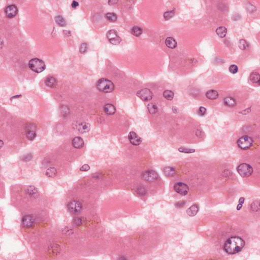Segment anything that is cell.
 Returning <instances> with one entry per match:
<instances>
[{"label": "cell", "mask_w": 260, "mask_h": 260, "mask_svg": "<svg viewBox=\"0 0 260 260\" xmlns=\"http://www.w3.org/2000/svg\"><path fill=\"white\" fill-rule=\"evenodd\" d=\"M57 174V171L55 168H49L46 171V175L48 177H54Z\"/></svg>", "instance_id": "27"}, {"label": "cell", "mask_w": 260, "mask_h": 260, "mask_svg": "<svg viewBox=\"0 0 260 260\" xmlns=\"http://www.w3.org/2000/svg\"><path fill=\"white\" fill-rule=\"evenodd\" d=\"M245 245L243 239L238 236H233L229 238L225 242L224 249L228 254L233 255L241 251Z\"/></svg>", "instance_id": "1"}, {"label": "cell", "mask_w": 260, "mask_h": 260, "mask_svg": "<svg viewBox=\"0 0 260 260\" xmlns=\"http://www.w3.org/2000/svg\"><path fill=\"white\" fill-rule=\"evenodd\" d=\"M68 207L69 211L72 214H78L82 210V205L81 203L78 201H72L68 204Z\"/></svg>", "instance_id": "8"}, {"label": "cell", "mask_w": 260, "mask_h": 260, "mask_svg": "<svg viewBox=\"0 0 260 260\" xmlns=\"http://www.w3.org/2000/svg\"><path fill=\"white\" fill-rule=\"evenodd\" d=\"M207 110L205 107H201L198 110V114L200 116H203L206 113Z\"/></svg>", "instance_id": "39"}, {"label": "cell", "mask_w": 260, "mask_h": 260, "mask_svg": "<svg viewBox=\"0 0 260 260\" xmlns=\"http://www.w3.org/2000/svg\"><path fill=\"white\" fill-rule=\"evenodd\" d=\"M128 138L130 142L134 145H139L141 143V138L134 132H131L129 133Z\"/></svg>", "instance_id": "14"}, {"label": "cell", "mask_w": 260, "mask_h": 260, "mask_svg": "<svg viewBox=\"0 0 260 260\" xmlns=\"http://www.w3.org/2000/svg\"><path fill=\"white\" fill-rule=\"evenodd\" d=\"M105 17L106 18L108 21L111 22H114L116 21L117 19V17L116 14L114 13H107L105 14Z\"/></svg>", "instance_id": "33"}, {"label": "cell", "mask_w": 260, "mask_h": 260, "mask_svg": "<svg viewBox=\"0 0 260 260\" xmlns=\"http://www.w3.org/2000/svg\"><path fill=\"white\" fill-rule=\"evenodd\" d=\"M88 44L86 43H84L81 44L80 47V49H79V51L81 52V54H84L88 50Z\"/></svg>", "instance_id": "36"}, {"label": "cell", "mask_w": 260, "mask_h": 260, "mask_svg": "<svg viewBox=\"0 0 260 260\" xmlns=\"http://www.w3.org/2000/svg\"><path fill=\"white\" fill-rule=\"evenodd\" d=\"M253 139L248 136H243L240 137L237 141V145L238 147L244 150L250 149L253 145Z\"/></svg>", "instance_id": "4"}, {"label": "cell", "mask_w": 260, "mask_h": 260, "mask_svg": "<svg viewBox=\"0 0 260 260\" xmlns=\"http://www.w3.org/2000/svg\"><path fill=\"white\" fill-rule=\"evenodd\" d=\"M72 145L76 149H81L84 146V140L81 137H75L72 141Z\"/></svg>", "instance_id": "15"}, {"label": "cell", "mask_w": 260, "mask_h": 260, "mask_svg": "<svg viewBox=\"0 0 260 260\" xmlns=\"http://www.w3.org/2000/svg\"><path fill=\"white\" fill-rule=\"evenodd\" d=\"M104 110L105 112L108 115H113L116 111L115 107L113 105L110 104L105 105L104 107Z\"/></svg>", "instance_id": "18"}, {"label": "cell", "mask_w": 260, "mask_h": 260, "mask_svg": "<svg viewBox=\"0 0 260 260\" xmlns=\"http://www.w3.org/2000/svg\"><path fill=\"white\" fill-rule=\"evenodd\" d=\"M1 148H2L3 147V142L2 140L1 141Z\"/></svg>", "instance_id": "45"}, {"label": "cell", "mask_w": 260, "mask_h": 260, "mask_svg": "<svg viewBox=\"0 0 260 260\" xmlns=\"http://www.w3.org/2000/svg\"><path fill=\"white\" fill-rule=\"evenodd\" d=\"M78 131L82 133L88 132L90 130V125L88 123H81L77 126Z\"/></svg>", "instance_id": "20"}, {"label": "cell", "mask_w": 260, "mask_h": 260, "mask_svg": "<svg viewBox=\"0 0 260 260\" xmlns=\"http://www.w3.org/2000/svg\"><path fill=\"white\" fill-rule=\"evenodd\" d=\"M163 96H164V97L166 99L171 101V100H172L173 99L174 94V93L172 91H170V90H167V91H165L164 92Z\"/></svg>", "instance_id": "32"}, {"label": "cell", "mask_w": 260, "mask_h": 260, "mask_svg": "<svg viewBox=\"0 0 260 260\" xmlns=\"http://www.w3.org/2000/svg\"><path fill=\"white\" fill-rule=\"evenodd\" d=\"M244 198L243 197L240 198V199L239 200V203H238V206L237 207V210H240V209H241L242 207V205L243 204L244 202Z\"/></svg>", "instance_id": "40"}, {"label": "cell", "mask_w": 260, "mask_h": 260, "mask_svg": "<svg viewBox=\"0 0 260 260\" xmlns=\"http://www.w3.org/2000/svg\"><path fill=\"white\" fill-rule=\"evenodd\" d=\"M251 210L253 211H257L259 210V201H255L251 205Z\"/></svg>", "instance_id": "35"}, {"label": "cell", "mask_w": 260, "mask_h": 260, "mask_svg": "<svg viewBox=\"0 0 260 260\" xmlns=\"http://www.w3.org/2000/svg\"><path fill=\"white\" fill-rule=\"evenodd\" d=\"M229 70L230 73L234 74L237 73V72H238V68L236 65H232L230 66V67L229 68Z\"/></svg>", "instance_id": "37"}, {"label": "cell", "mask_w": 260, "mask_h": 260, "mask_svg": "<svg viewBox=\"0 0 260 260\" xmlns=\"http://www.w3.org/2000/svg\"><path fill=\"white\" fill-rule=\"evenodd\" d=\"M21 223L23 227L29 228L32 227L35 224V219L31 216H26L22 218Z\"/></svg>", "instance_id": "13"}, {"label": "cell", "mask_w": 260, "mask_h": 260, "mask_svg": "<svg viewBox=\"0 0 260 260\" xmlns=\"http://www.w3.org/2000/svg\"><path fill=\"white\" fill-rule=\"evenodd\" d=\"M29 66L31 70L36 73H40L45 69V64L43 60L39 58H32L29 63Z\"/></svg>", "instance_id": "3"}, {"label": "cell", "mask_w": 260, "mask_h": 260, "mask_svg": "<svg viewBox=\"0 0 260 260\" xmlns=\"http://www.w3.org/2000/svg\"><path fill=\"white\" fill-rule=\"evenodd\" d=\"M206 97L209 100H216L218 97V93L215 90H210L207 92Z\"/></svg>", "instance_id": "23"}, {"label": "cell", "mask_w": 260, "mask_h": 260, "mask_svg": "<svg viewBox=\"0 0 260 260\" xmlns=\"http://www.w3.org/2000/svg\"><path fill=\"white\" fill-rule=\"evenodd\" d=\"M79 5V4L78 3L76 2V1H74L72 3V7L73 8H76L77 7H78Z\"/></svg>", "instance_id": "43"}, {"label": "cell", "mask_w": 260, "mask_h": 260, "mask_svg": "<svg viewBox=\"0 0 260 260\" xmlns=\"http://www.w3.org/2000/svg\"><path fill=\"white\" fill-rule=\"evenodd\" d=\"M96 86L99 91L104 93H110L114 90V85L113 82L106 78L99 79L97 82Z\"/></svg>", "instance_id": "2"}, {"label": "cell", "mask_w": 260, "mask_h": 260, "mask_svg": "<svg viewBox=\"0 0 260 260\" xmlns=\"http://www.w3.org/2000/svg\"><path fill=\"white\" fill-rule=\"evenodd\" d=\"M237 171L240 175L243 177L250 176L253 173V169L251 165L245 163L239 165L237 167Z\"/></svg>", "instance_id": "5"}, {"label": "cell", "mask_w": 260, "mask_h": 260, "mask_svg": "<svg viewBox=\"0 0 260 260\" xmlns=\"http://www.w3.org/2000/svg\"><path fill=\"white\" fill-rule=\"evenodd\" d=\"M147 109L149 110V113L155 114L158 112V108L157 105L153 103H149L147 105Z\"/></svg>", "instance_id": "26"}, {"label": "cell", "mask_w": 260, "mask_h": 260, "mask_svg": "<svg viewBox=\"0 0 260 260\" xmlns=\"http://www.w3.org/2000/svg\"><path fill=\"white\" fill-rule=\"evenodd\" d=\"M178 151L180 152L186 153H194L195 151V150H194V149H186V148H184V147H180V149H178Z\"/></svg>", "instance_id": "38"}, {"label": "cell", "mask_w": 260, "mask_h": 260, "mask_svg": "<svg viewBox=\"0 0 260 260\" xmlns=\"http://www.w3.org/2000/svg\"><path fill=\"white\" fill-rule=\"evenodd\" d=\"M163 172L166 176L171 177L174 176L175 171L174 168L171 167H166L163 169Z\"/></svg>", "instance_id": "25"}, {"label": "cell", "mask_w": 260, "mask_h": 260, "mask_svg": "<svg viewBox=\"0 0 260 260\" xmlns=\"http://www.w3.org/2000/svg\"><path fill=\"white\" fill-rule=\"evenodd\" d=\"M107 37L109 42L114 45H118L121 42V38L117 35L116 31L111 30L107 33Z\"/></svg>", "instance_id": "7"}, {"label": "cell", "mask_w": 260, "mask_h": 260, "mask_svg": "<svg viewBox=\"0 0 260 260\" xmlns=\"http://www.w3.org/2000/svg\"><path fill=\"white\" fill-rule=\"evenodd\" d=\"M238 46L241 50H246L249 48V44L245 40L241 39L238 42Z\"/></svg>", "instance_id": "31"}, {"label": "cell", "mask_w": 260, "mask_h": 260, "mask_svg": "<svg viewBox=\"0 0 260 260\" xmlns=\"http://www.w3.org/2000/svg\"><path fill=\"white\" fill-rule=\"evenodd\" d=\"M137 96L143 101L147 102L153 99V93L148 88H144L137 92Z\"/></svg>", "instance_id": "6"}, {"label": "cell", "mask_w": 260, "mask_h": 260, "mask_svg": "<svg viewBox=\"0 0 260 260\" xmlns=\"http://www.w3.org/2000/svg\"><path fill=\"white\" fill-rule=\"evenodd\" d=\"M174 190L176 192L182 196L187 195L189 192L188 186L183 182H177L175 184Z\"/></svg>", "instance_id": "9"}, {"label": "cell", "mask_w": 260, "mask_h": 260, "mask_svg": "<svg viewBox=\"0 0 260 260\" xmlns=\"http://www.w3.org/2000/svg\"><path fill=\"white\" fill-rule=\"evenodd\" d=\"M174 14H175L174 10H172L171 11L166 12L164 14V17L165 20L167 21L173 17L174 16Z\"/></svg>", "instance_id": "34"}, {"label": "cell", "mask_w": 260, "mask_h": 260, "mask_svg": "<svg viewBox=\"0 0 260 260\" xmlns=\"http://www.w3.org/2000/svg\"><path fill=\"white\" fill-rule=\"evenodd\" d=\"M18 12L17 7L15 5H9L5 9L6 15L9 18H13L16 16Z\"/></svg>", "instance_id": "12"}, {"label": "cell", "mask_w": 260, "mask_h": 260, "mask_svg": "<svg viewBox=\"0 0 260 260\" xmlns=\"http://www.w3.org/2000/svg\"><path fill=\"white\" fill-rule=\"evenodd\" d=\"M55 21L57 25L60 27H64L66 25V23L65 21V19L60 15L56 16L55 17Z\"/></svg>", "instance_id": "30"}, {"label": "cell", "mask_w": 260, "mask_h": 260, "mask_svg": "<svg viewBox=\"0 0 260 260\" xmlns=\"http://www.w3.org/2000/svg\"><path fill=\"white\" fill-rule=\"evenodd\" d=\"M32 155H31V154L27 155V156L25 157V158H24V159H25L24 160H27V161L30 160L31 159H32Z\"/></svg>", "instance_id": "44"}, {"label": "cell", "mask_w": 260, "mask_h": 260, "mask_svg": "<svg viewBox=\"0 0 260 260\" xmlns=\"http://www.w3.org/2000/svg\"><path fill=\"white\" fill-rule=\"evenodd\" d=\"M185 204V202L184 201H181V202H179V203H177L176 204V206L177 207H181L182 206H184V205Z\"/></svg>", "instance_id": "42"}, {"label": "cell", "mask_w": 260, "mask_h": 260, "mask_svg": "<svg viewBox=\"0 0 260 260\" xmlns=\"http://www.w3.org/2000/svg\"><path fill=\"white\" fill-rule=\"evenodd\" d=\"M26 136L28 139L33 140L36 137L37 134L36 133V127L32 123H28L26 128Z\"/></svg>", "instance_id": "10"}, {"label": "cell", "mask_w": 260, "mask_h": 260, "mask_svg": "<svg viewBox=\"0 0 260 260\" xmlns=\"http://www.w3.org/2000/svg\"><path fill=\"white\" fill-rule=\"evenodd\" d=\"M216 33L218 37L222 38H225L227 33V29L225 27H223V26L217 28V29L216 30Z\"/></svg>", "instance_id": "21"}, {"label": "cell", "mask_w": 260, "mask_h": 260, "mask_svg": "<svg viewBox=\"0 0 260 260\" xmlns=\"http://www.w3.org/2000/svg\"><path fill=\"white\" fill-rule=\"evenodd\" d=\"M27 192L28 194V195L32 197H34L37 195L38 191L37 188H35V186H30L28 188L27 190Z\"/></svg>", "instance_id": "29"}, {"label": "cell", "mask_w": 260, "mask_h": 260, "mask_svg": "<svg viewBox=\"0 0 260 260\" xmlns=\"http://www.w3.org/2000/svg\"><path fill=\"white\" fill-rule=\"evenodd\" d=\"M199 210V207L198 204H194L187 209L186 213L189 216H194L197 214Z\"/></svg>", "instance_id": "16"}, {"label": "cell", "mask_w": 260, "mask_h": 260, "mask_svg": "<svg viewBox=\"0 0 260 260\" xmlns=\"http://www.w3.org/2000/svg\"><path fill=\"white\" fill-rule=\"evenodd\" d=\"M165 44L168 48L171 49L176 48L177 45L176 40L172 37L167 38L165 40Z\"/></svg>", "instance_id": "17"}, {"label": "cell", "mask_w": 260, "mask_h": 260, "mask_svg": "<svg viewBox=\"0 0 260 260\" xmlns=\"http://www.w3.org/2000/svg\"><path fill=\"white\" fill-rule=\"evenodd\" d=\"M45 82L47 86L50 87L51 88H55L57 84L56 80L55 78H54L53 77H47L45 80Z\"/></svg>", "instance_id": "19"}, {"label": "cell", "mask_w": 260, "mask_h": 260, "mask_svg": "<svg viewBox=\"0 0 260 260\" xmlns=\"http://www.w3.org/2000/svg\"><path fill=\"white\" fill-rule=\"evenodd\" d=\"M131 32L135 36L139 37L142 34V30L141 28L138 27H134L131 29Z\"/></svg>", "instance_id": "28"}, {"label": "cell", "mask_w": 260, "mask_h": 260, "mask_svg": "<svg viewBox=\"0 0 260 260\" xmlns=\"http://www.w3.org/2000/svg\"><path fill=\"white\" fill-rule=\"evenodd\" d=\"M260 76L259 73L257 72H253L249 76V79L253 83L260 84Z\"/></svg>", "instance_id": "24"}, {"label": "cell", "mask_w": 260, "mask_h": 260, "mask_svg": "<svg viewBox=\"0 0 260 260\" xmlns=\"http://www.w3.org/2000/svg\"><path fill=\"white\" fill-rule=\"evenodd\" d=\"M224 103L228 107H234L236 105V101L233 98H226L224 100Z\"/></svg>", "instance_id": "22"}, {"label": "cell", "mask_w": 260, "mask_h": 260, "mask_svg": "<svg viewBox=\"0 0 260 260\" xmlns=\"http://www.w3.org/2000/svg\"><path fill=\"white\" fill-rule=\"evenodd\" d=\"M90 169V167L89 165H88V164H85V165H83L80 168V170L82 171H88Z\"/></svg>", "instance_id": "41"}, {"label": "cell", "mask_w": 260, "mask_h": 260, "mask_svg": "<svg viewBox=\"0 0 260 260\" xmlns=\"http://www.w3.org/2000/svg\"><path fill=\"white\" fill-rule=\"evenodd\" d=\"M142 177L145 181L153 182L158 179V174L153 170H147L144 172Z\"/></svg>", "instance_id": "11"}]
</instances>
